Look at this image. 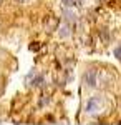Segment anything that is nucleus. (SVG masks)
I'll return each mask as SVG.
<instances>
[{"instance_id": "nucleus-1", "label": "nucleus", "mask_w": 121, "mask_h": 125, "mask_svg": "<svg viewBox=\"0 0 121 125\" xmlns=\"http://www.w3.org/2000/svg\"><path fill=\"white\" fill-rule=\"evenodd\" d=\"M17 2H20V3H25V2H30V0H17Z\"/></svg>"}, {"instance_id": "nucleus-2", "label": "nucleus", "mask_w": 121, "mask_h": 125, "mask_svg": "<svg viewBox=\"0 0 121 125\" xmlns=\"http://www.w3.org/2000/svg\"><path fill=\"white\" fill-rule=\"evenodd\" d=\"M0 3H2V0H0Z\"/></svg>"}]
</instances>
